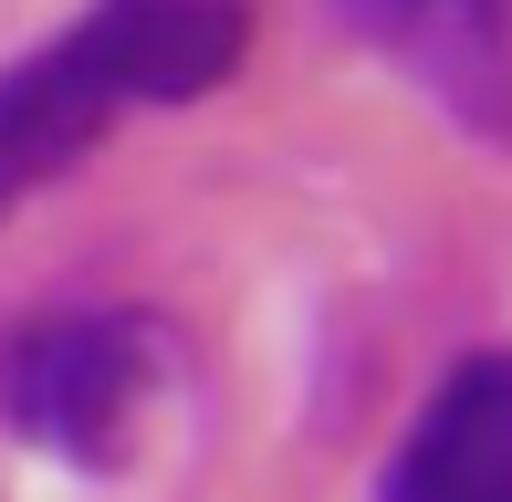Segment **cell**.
<instances>
[{
  "label": "cell",
  "mask_w": 512,
  "mask_h": 502,
  "mask_svg": "<svg viewBox=\"0 0 512 502\" xmlns=\"http://www.w3.org/2000/svg\"><path fill=\"white\" fill-rule=\"evenodd\" d=\"M335 21L387 74H408L429 116L512 147V0H335Z\"/></svg>",
  "instance_id": "cell-3"
},
{
  "label": "cell",
  "mask_w": 512,
  "mask_h": 502,
  "mask_svg": "<svg viewBox=\"0 0 512 502\" xmlns=\"http://www.w3.org/2000/svg\"><path fill=\"white\" fill-rule=\"evenodd\" d=\"M377 502H512V346H471L408 408Z\"/></svg>",
  "instance_id": "cell-4"
},
{
  "label": "cell",
  "mask_w": 512,
  "mask_h": 502,
  "mask_svg": "<svg viewBox=\"0 0 512 502\" xmlns=\"http://www.w3.org/2000/svg\"><path fill=\"white\" fill-rule=\"evenodd\" d=\"M178 325L147 304H63L0 335V429L74 471L126 461L147 408L178 387Z\"/></svg>",
  "instance_id": "cell-2"
},
{
  "label": "cell",
  "mask_w": 512,
  "mask_h": 502,
  "mask_svg": "<svg viewBox=\"0 0 512 502\" xmlns=\"http://www.w3.org/2000/svg\"><path fill=\"white\" fill-rule=\"evenodd\" d=\"M241 53L251 0H84L53 42H32L0 74V210L53 189L115 126L220 95Z\"/></svg>",
  "instance_id": "cell-1"
}]
</instances>
